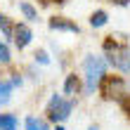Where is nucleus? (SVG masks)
<instances>
[{
	"instance_id": "nucleus-1",
	"label": "nucleus",
	"mask_w": 130,
	"mask_h": 130,
	"mask_svg": "<svg viewBox=\"0 0 130 130\" xmlns=\"http://www.w3.org/2000/svg\"><path fill=\"white\" fill-rule=\"evenodd\" d=\"M104 52H106V62L113 69H118L123 73H130V45L116 43L113 36H109L104 40Z\"/></svg>"
},
{
	"instance_id": "nucleus-2",
	"label": "nucleus",
	"mask_w": 130,
	"mask_h": 130,
	"mask_svg": "<svg viewBox=\"0 0 130 130\" xmlns=\"http://www.w3.org/2000/svg\"><path fill=\"white\" fill-rule=\"evenodd\" d=\"M83 69H85V90L88 92H95L99 88V80H102L104 71H106V62L102 57L90 55L85 62H83Z\"/></svg>"
},
{
	"instance_id": "nucleus-3",
	"label": "nucleus",
	"mask_w": 130,
	"mask_h": 130,
	"mask_svg": "<svg viewBox=\"0 0 130 130\" xmlns=\"http://www.w3.org/2000/svg\"><path fill=\"white\" fill-rule=\"evenodd\" d=\"M71 109H73V102L71 99H64L59 95H52L50 104H47V118L55 121V123H62L71 116Z\"/></svg>"
},
{
	"instance_id": "nucleus-4",
	"label": "nucleus",
	"mask_w": 130,
	"mask_h": 130,
	"mask_svg": "<svg viewBox=\"0 0 130 130\" xmlns=\"http://www.w3.org/2000/svg\"><path fill=\"white\" fill-rule=\"evenodd\" d=\"M99 88H102V95L106 99H118L121 95H125V80L121 76H102L99 80Z\"/></svg>"
},
{
	"instance_id": "nucleus-5",
	"label": "nucleus",
	"mask_w": 130,
	"mask_h": 130,
	"mask_svg": "<svg viewBox=\"0 0 130 130\" xmlns=\"http://www.w3.org/2000/svg\"><path fill=\"white\" fill-rule=\"evenodd\" d=\"M12 38H14V43H17V47H19V50H24V47H28V45H31L33 33H31V28H28L26 24H17V26H14Z\"/></svg>"
},
{
	"instance_id": "nucleus-6",
	"label": "nucleus",
	"mask_w": 130,
	"mask_h": 130,
	"mask_svg": "<svg viewBox=\"0 0 130 130\" xmlns=\"http://www.w3.org/2000/svg\"><path fill=\"white\" fill-rule=\"evenodd\" d=\"M50 28L52 31H69V33H80L78 24H73V21H69L64 17H52L50 19Z\"/></svg>"
},
{
	"instance_id": "nucleus-7",
	"label": "nucleus",
	"mask_w": 130,
	"mask_h": 130,
	"mask_svg": "<svg viewBox=\"0 0 130 130\" xmlns=\"http://www.w3.org/2000/svg\"><path fill=\"white\" fill-rule=\"evenodd\" d=\"M14 90V83L12 80H0V106H5L10 102V95Z\"/></svg>"
},
{
	"instance_id": "nucleus-8",
	"label": "nucleus",
	"mask_w": 130,
	"mask_h": 130,
	"mask_svg": "<svg viewBox=\"0 0 130 130\" xmlns=\"http://www.w3.org/2000/svg\"><path fill=\"white\" fill-rule=\"evenodd\" d=\"M78 88H80L78 76H76V73L66 76V80H64V95H76V92H78Z\"/></svg>"
},
{
	"instance_id": "nucleus-9",
	"label": "nucleus",
	"mask_w": 130,
	"mask_h": 130,
	"mask_svg": "<svg viewBox=\"0 0 130 130\" xmlns=\"http://www.w3.org/2000/svg\"><path fill=\"white\" fill-rule=\"evenodd\" d=\"M19 121L12 113H0V130H17Z\"/></svg>"
},
{
	"instance_id": "nucleus-10",
	"label": "nucleus",
	"mask_w": 130,
	"mask_h": 130,
	"mask_svg": "<svg viewBox=\"0 0 130 130\" xmlns=\"http://www.w3.org/2000/svg\"><path fill=\"white\" fill-rule=\"evenodd\" d=\"M106 21H109V14H106L104 10H97L92 17H90V26H92V28H102Z\"/></svg>"
},
{
	"instance_id": "nucleus-11",
	"label": "nucleus",
	"mask_w": 130,
	"mask_h": 130,
	"mask_svg": "<svg viewBox=\"0 0 130 130\" xmlns=\"http://www.w3.org/2000/svg\"><path fill=\"white\" fill-rule=\"evenodd\" d=\"M26 130H50L47 123L43 118H36V116H26Z\"/></svg>"
},
{
	"instance_id": "nucleus-12",
	"label": "nucleus",
	"mask_w": 130,
	"mask_h": 130,
	"mask_svg": "<svg viewBox=\"0 0 130 130\" xmlns=\"http://www.w3.org/2000/svg\"><path fill=\"white\" fill-rule=\"evenodd\" d=\"M19 10H21V14H24L28 21H38V12H36V7H33V5H28L26 0H24V3H19Z\"/></svg>"
},
{
	"instance_id": "nucleus-13",
	"label": "nucleus",
	"mask_w": 130,
	"mask_h": 130,
	"mask_svg": "<svg viewBox=\"0 0 130 130\" xmlns=\"http://www.w3.org/2000/svg\"><path fill=\"white\" fill-rule=\"evenodd\" d=\"M0 31H3L5 38H12V33H14V26L10 24V19H7L5 14H0Z\"/></svg>"
},
{
	"instance_id": "nucleus-14",
	"label": "nucleus",
	"mask_w": 130,
	"mask_h": 130,
	"mask_svg": "<svg viewBox=\"0 0 130 130\" xmlns=\"http://www.w3.org/2000/svg\"><path fill=\"white\" fill-rule=\"evenodd\" d=\"M116 102L121 104V109H123V111H125V116L130 118V95H128V92H125V95H121Z\"/></svg>"
},
{
	"instance_id": "nucleus-15",
	"label": "nucleus",
	"mask_w": 130,
	"mask_h": 130,
	"mask_svg": "<svg viewBox=\"0 0 130 130\" xmlns=\"http://www.w3.org/2000/svg\"><path fill=\"white\" fill-rule=\"evenodd\" d=\"M10 59H12L10 47H7L5 43H0V64H10Z\"/></svg>"
},
{
	"instance_id": "nucleus-16",
	"label": "nucleus",
	"mask_w": 130,
	"mask_h": 130,
	"mask_svg": "<svg viewBox=\"0 0 130 130\" xmlns=\"http://www.w3.org/2000/svg\"><path fill=\"white\" fill-rule=\"evenodd\" d=\"M36 62H40V64H50V57H47V52H36Z\"/></svg>"
},
{
	"instance_id": "nucleus-17",
	"label": "nucleus",
	"mask_w": 130,
	"mask_h": 130,
	"mask_svg": "<svg viewBox=\"0 0 130 130\" xmlns=\"http://www.w3.org/2000/svg\"><path fill=\"white\" fill-rule=\"evenodd\" d=\"M111 3H116V5H121V7H125V5L130 3V0H111Z\"/></svg>"
},
{
	"instance_id": "nucleus-18",
	"label": "nucleus",
	"mask_w": 130,
	"mask_h": 130,
	"mask_svg": "<svg viewBox=\"0 0 130 130\" xmlns=\"http://www.w3.org/2000/svg\"><path fill=\"white\" fill-rule=\"evenodd\" d=\"M88 130H99V128H97V125H90V128H88Z\"/></svg>"
},
{
	"instance_id": "nucleus-19",
	"label": "nucleus",
	"mask_w": 130,
	"mask_h": 130,
	"mask_svg": "<svg viewBox=\"0 0 130 130\" xmlns=\"http://www.w3.org/2000/svg\"><path fill=\"white\" fill-rule=\"evenodd\" d=\"M55 3H59V5H62V3H66V0H55Z\"/></svg>"
},
{
	"instance_id": "nucleus-20",
	"label": "nucleus",
	"mask_w": 130,
	"mask_h": 130,
	"mask_svg": "<svg viewBox=\"0 0 130 130\" xmlns=\"http://www.w3.org/2000/svg\"><path fill=\"white\" fill-rule=\"evenodd\" d=\"M57 130H64V128H62V125H57Z\"/></svg>"
}]
</instances>
